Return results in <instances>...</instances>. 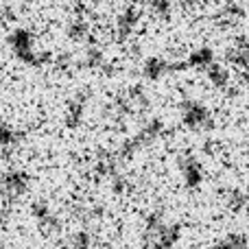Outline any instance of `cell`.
Instances as JSON below:
<instances>
[{
	"mask_svg": "<svg viewBox=\"0 0 249 249\" xmlns=\"http://www.w3.org/2000/svg\"><path fill=\"white\" fill-rule=\"evenodd\" d=\"M243 212H247L249 214V188L245 190V208H243Z\"/></svg>",
	"mask_w": 249,
	"mask_h": 249,
	"instance_id": "cell-9",
	"label": "cell"
},
{
	"mask_svg": "<svg viewBox=\"0 0 249 249\" xmlns=\"http://www.w3.org/2000/svg\"><path fill=\"white\" fill-rule=\"evenodd\" d=\"M181 238V228L162 214H149L144 221V243L151 249H173Z\"/></svg>",
	"mask_w": 249,
	"mask_h": 249,
	"instance_id": "cell-1",
	"label": "cell"
},
{
	"mask_svg": "<svg viewBox=\"0 0 249 249\" xmlns=\"http://www.w3.org/2000/svg\"><path fill=\"white\" fill-rule=\"evenodd\" d=\"M33 214H35V219L39 221V225H42L46 232H55V230H59V219L48 210V206H44V203L33 206Z\"/></svg>",
	"mask_w": 249,
	"mask_h": 249,
	"instance_id": "cell-5",
	"label": "cell"
},
{
	"mask_svg": "<svg viewBox=\"0 0 249 249\" xmlns=\"http://www.w3.org/2000/svg\"><path fill=\"white\" fill-rule=\"evenodd\" d=\"M181 123L193 131H201V129L210 127V112L206 109V105L197 103V101H188L181 105Z\"/></svg>",
	"mask_w": 249,
	"mask_h": 249,
	"instance_id": "cell-2",
	"label": "cell"
},
{
	"mask_svg": "<svg viewBox=\"0 0 249 249\" xmlns=\"http://www.w3.org/2000/svg\"><path fill=\"white\" fill-rule=\"evenodd\" d=\"M70 245H72V249H92L94 247V236L88 230H79V232L72 234Z\"/></svg>",
	"mask_w": 249,
	"mask_h": 249,
	"instance_id": "cell-7",
	"label": "cell"
},
{
	"mask_svg": "<svg viewBox=\"0 0 249 249\" xmlns=\"http://www.w3.org/2000/svg\"><path fill=\"white\" fill-rule=\"evenodd\" d=\"M179 175L186 188L195 190L203 184V166L195 155H184L179 160Z\"/></svg>",
	"mask_w": 249,
	"mask_h": 249,
	"instance_id": "cell-3",
	"label": "cell"
},
{
	"mask_svg": "<svg viewBox=\"0 0 249 249\" xmlns=\"http://www.w3.org/2000/svg\"><path fill=\"white\" fill-rule=\"evenodd\" d=\"M81 118H83V103H72L68 114H66V124H68L70 129H74V127H79Z\"/></svg>",
	"mask_w": 249,
	"mask_h": 249,
	"instance_id": "cell-8",
	"label": "cell"
},
{
	"mask_svg": "<svg viewBox=\"0 0 249 249\" xmlns=\"http://www.w3.org/2000/svg\"><path fill=\"white\" fill-rule=\"evenodd\" d=\"M249 247V238L243 232H228L225 236H221L216 241V245L212 249H247Z\"/></svg>",
	"mask_w": 249,
	"mask_h": 249,
	"instance_id": "cell-4",
	"label": "cell"
},
{
	"mask_svg": "<svg viewBox=\"0 0 249 249\" xmlns=\"http://www.w3.org/2000/svg\"><path fill=\"white\" fill-rule=\"evenodd\" d=\"M223 201L232 212H243V208H245V190H241V188L225 190Z\"/></svg>",
	"mask_w": 249,
	"mask_h": 249,
	"instance_id": "cell-6",
	"label": "cell"
}]
</instances>
